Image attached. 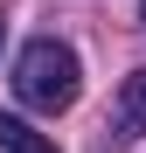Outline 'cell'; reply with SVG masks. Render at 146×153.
<instances>
[{
	"instance_id": "5b68a950",
	"label": "cell",
	"mask_w": 146,
	"mask_h": 153,
	"mask_svg": "<svg viewBox=\"0 0 146 153\" xmlns=\"http://www.w3.org/2000/svg\"><path fill=\"white\" fill-rule=\"evenodd\" d=\"M0 35H7V21H0Z\"/></svg>"
},
{
	"instance_id": "277c9868",
	"label": "cell",
	"mask_w": 146,
	"mask_h": 153,
	"mask_svg": "<svg viewBox=\"0 0 146 153\" xmlns=\"http://www.w3.org/2000/svg\"><path fill=\"white\" fill-rule=\"evenodd\" d=\"M139 21H146V0H139Z\"/></svg>"
},
{
	"instance_id": "7a4b0ae2",
	"label": "cell",
	"mask_w": 146,
	"mask_h": 153,
	"mask_svg": "<svg viewBox=\"0 0 146 153\" xmlns=\"http://www.w3.org/2000/svg\"><path fill=\"white\" fill-rule=\"evenodd\" d=\"M111 125H118V139L146 132V70H132L125 84H118V105H111Z\"/></svg>"
},
{
	"instance_id": "3957f363",
	"label": "cell",
	"mask_w": 146,
	"mask_h": 153,
	"mask_svg": "<svg viewBox=\"0 0 146 153\" xmlns=\"http://www.w3.org/2000/svg\"><path fill=\"white\" fill-rule=\"evenodd\" d=\"M0 153H56L28 118H0Z\"/></svg>"
},
{
	"instance_id": "6da1fadb",
	"label": "cell",
	"mask_w": 146,
	"mask_h": 153,
	"mask_svg": "<svg viewBox=\"0 0 146 153\" xmlns=\"http://www.w3.org/2000/svg\"><path fill=\"white\" fill-rule=\"evenodd\" d=\"M77 91H84V63H77V49L56 42V35H35L28 49L14 56V97L28 111H70L77 105Z\"/></svg>"
}]
</instances>
